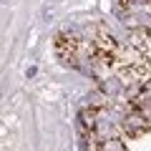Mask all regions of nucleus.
<instances>
[{
  "label": "nucleus",
  "mask_w": 151,
  "mask_h": 151,
  "mask_svg": "<svg viewBox=\"0 0 151 151\" xmlns=\"http://www.w3.org/2000/svg\"><path fill=\"white\" fill-rule=\"evenodd\" d=\"M53 45H55V53H58V58L63 60V63H76L78 55L83 53V40L76 35V33H70V30L55 33Z\"/></svg>",
  "instance_id": "1"
},
{
  "label": "nucleus",
  "mask_w": 151,
  "mask_h": 151,
  "mask_svg": "<svg viewBox=\"0 0 151 151\" xmlns=\"http://www.w3.org/2000/svg\"><path fill=\"white\" fill-rule=\"evenodd\" d=\"M121 131L129 139H139V136H144V134L151 131V116H146L139 108H131L124 119H121Z\"/></svg>",
  "instance_id": "2"
}]
</instances>
